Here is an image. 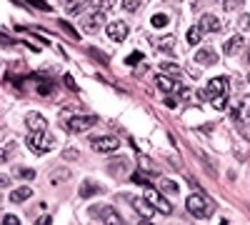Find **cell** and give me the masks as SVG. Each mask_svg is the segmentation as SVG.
<instances>
[{
	"label": "cell",
	"mask_w": 250,
	"mask_h": 225,
	"mask_svg": "<svg viewBox=\"0 0 250 225\" xmlns=\"http://www.w3.org/2000/svg\"><path fill=\"white\" fill-rule=\"evenodd\" d=\"M228 88H230V80H228L225 75L213 78L210 83H208V95H210L215 110H223V108H225V98H228V93H230Z\"/></svg>",
	"instance_id": "cell-1"
},
{
	"label": "cell",
	"mask_w": 250,
	"mask_h": 225,
	"mask_svg": "<svg viewBox=\"0 0 250 225\" xmlns=\"http://www.w3.org/2000/svg\"><path fill=\"white\" fill-rule=\"evenodd\" d=\"M185 208H188V213H190L193 218H210L213 210H215V205L203 193H195V195L188 198L185 200Z\"/></svg>",
	"instance_id": "cell-2"
},
{
	"label": "cell",
	"mask_w": 250,
	"mask_h": 225,
	"mask_svg": "<svg viewBox=\"0 0 250 225\" xmlns=\"http://www.w3.org/2000/svg\"><path fill=\"white\" fill-rule=\"evenodd\" d=\"M28 148L35 153V155H43V153H48L53 145H55V140H53V135L45 130V133H30L28 135Z\"/></svg>",
	"instance_id": "cell-3"
},
{
	"label": "cell",
	"mask_w": 250,
	"mask_h": 225,
	"mask_svg": "<svg viewBox=\"0 0 250 225\" xmlns=\"http://www.w3.org/2000/svg\"><path fill=\"white\" fill-rule=\"evenodd\" d=\"M90 215L98 218V220H103L105 225H125V220L120 218V213L115 208H110V205H93L90 208Z\"/></svg>",
	"instance_id": "cell-4"
},
{
	"label": "cell",
	"mask_w": 250,
	"mask_h": 225,
	"mask_svg": "<svg viewBox=\"0 0 250 225\" xmlns=\"http://www.w3.org/2000/svg\"><path fill=\"white\" fill-rule=\"evenodd\" d=\"M118 145H120V140L115 135H100V138L90 140V148L95 153H113V150H118Z\"/></svg>",
	"instance_id": "cell-5"
},
{
	"label": "cell",
	"mask_w": 250,
	"mask_h": 225,
	"mask_svg": "<svg viewBox=\"0 0 250 225\" xmlns=\"http://www.w3.org/2000/svg\"><path fill=\"white\" fill-rule=\"evenodd\" d=\"M145 198H148V203H150V205H153L158 213H163V215H170V213H173V205H170V203L165 200L158 190L148 188V190H145Z\"/></svg>",
	"instance_id": "cell-6"
},
{
	"label": "cell",
	"mask_w": 250,
	"mask_h": 225,
	"mask_svg": "<svg viewBox=\"0 0 250 225\" xmlns=\"http://www.w3.org/2000/svg\"><path fill=\"white\" fill-rule=\"evenodd\" d=\"M90 125H95V115H73L70 120H65V128L70 133H83Z\"/></svg>",
	"instance_id": "cell-7"
},
{
	"label": "cell",
	"mask_w": 250,
	"mask_h": 225,
	"mask_svg": "<svg viewBox=\"0 0 250 225\" xmlns=\"http://www.w3.org/2000/svg\"><path fill=\"white\" fill-rule=\"evenodd\" d=\"M25 125L30 128V133H45V130H48V120L40 115V113L33 110V113L25 115Z\"/></svg>",
	"instance_id": "cell-8"
},
{
	"label": "cell",
	"mask_w": 250,
	"mask_h": 225,
	"mask_svg": "<svg viewBox=\"0 0 250 225\" xmlns=\"http://www.w3.org/2000/svg\"><path fill=\"white\" fill-rule=\"evenodd\" d=\"M105 33H108V38L110 40H115V43H123L125 38H128V25L123 23V20H115V23H110L108 28H105Z\"/></svg>",
	"instance_id": "cell-9"
},
{
	"label": "cell",
	"mask_w": 250,
	"mask_h": 225,
	"mask_svg": "<svg viewBox=\"0 0 250 225\" xmlns=\"http://www.w3.org/2000/svg\"><path fill=\"white\" fill-rule=\"evenodd\" d=\"M130 205H133L135 213L143 215V218H153V215H155V208L148 203V198H130Z\"/></svg>",
	"instance_id": "cell-10"
},
{
	"label": "cell",
	"mask_w": 250,
	"mask_h": 225,
	"mask_svg": "<svg viewBox=\"0 0 250 225\" xmlns=\"http://www.w3.org/2000/svg\"><path fill=\"white\" fill-rule=\"evenodd\" d=\"M155 88L158 90H163V93H173V90H178V83H175V78L173 75H155Z\"/></svg>",
	"instance_id": "cell-11"
},
{
	"label": "cell",
	"mask_w": 250,
	"mask_h": 225,
	"mask_svg": "<svg viewBox=\"0 0 250 225\" xmlns=\"http://www.w3.org/2000/svg\"><path fill=\"white\" fill-rule=\"evenodd\" d=\"M195 60H198L200 65H215L218 63V53L213 48H203V50L195 53Z\"/></svg>",
	"instance_id": "cell-12"
},
{
	"label": "cell",
	"mask_w": 250,
	"mask_h": 225,
	"mask_svg": "<svg viewBox=\"0 0 250 225\" xmlns=\"http://www.w3.org/2000/svg\"><path fill=\"white\" fill-rule=\"evenodd\" d=\"M200 28H203V33H218L220 30V20L215 15H210V13H205L200 18Z\"/></svg>",
	"instance_id": "cell-13"
},
{
	"label": "cell",
	"mask_w": 250,
	"mask_h": 225,
	"mask_svg": "<svg viewBox=\"0 0 250 225\" xmlns=\"http://www.w3.org/2000/svg\"><path fill=\"white\" fill-rule=\"evenodd\" d=\"M80 198H90V195H98V193H103V188L98 185L95 180H83V185H80Z\"/></svg>",
	"instance_id": "cell-14"
},
{
	"label": "cell",
	"mask_w": 250,
	"mask_h": 225,
	"mask_svg": "<svg viewBox=\"0 0 250 225\" xmlns=\"http://www.w3.org/2000/svg\"><path fill=\"white\" fill-rule=\"evenodd\" d=\"M108 170H110L115 178H123L125 173H128V160H125V158H115V160H110Z\"/></svg>",
	"instance_id": "cell-15"
},
{
	"label": "cell",
	"mask_w": 250,
	"mask_h": 225,
	"mask_svg": "<svg viewBox=\"0 0 250 225\" xmlns=\"http://www.w3.org/2000/svg\"><path fill=\"white\" fill-rule=\"evenodd\" d=\"M243 45H245V40H243V35L238 33V35H233L230 40H225V48H223V50H225L228 55H235Z\"/></svg>",
	"instance_id": "cell-16"
},
{
	"label": "cell",
	"mask_w": 250,
	"mask_h": 225,
	"mask_svg": "<svg viewBox=\"0 0 250 225\" xmlns=\"http://www.w3.org/2000/svg\"><path fill=\"white\" fill-rule=\"evenodd\" d=\"M200 38H203V28H200V25H190V28H188V33H185L188 45H198Z\"/></svg>",
	"instance_id": "cell-17"
},
{
	"label": "cell",
	"mask_w": 250,
	"mask_h": 225,
	"mask_svg": "<svg viewBox=\"0 0 250 225\" xmlns=\"http://www.w3.org/2000/svg\"><path fill=\"white\" fill-rule=\"evenodd\" d=\"M30 195H33V190H30L28 185H23V188H18V190L10 193V200H13V203H25Z\"/></svg>",
	"instance_id": "cell-18"
},
{
	"label": "cell",
	"mask_w": 250,
	"mask_h": 225,
	"mask_svg": "<svg viewBox=\"0 0 250 225\" xmlns=\"http://www.w3.org/2000/svg\"><path fill=\"white\" fill-rule=\"evenodd\" d=\"M160 193H165V195H175V193H178V183L170 180V178H160Z\"/></svg>",
	"instance_id": "cell-19"
},
{
	"label": "cell",
	"mask_w": 250,
	"mask_h": 225,
	"mask_svg": "<svg viewBox=\"0 0 250 225\" xmlns=\"http://www.w3.org/2000/svg\"><path fill=\"white\" fill-rule=\"evenodd\" d=\"M103 20H105V15H103V13H95V15L85 18V23H83V28H85V30H95V28L103 23Z\"/></svg>",
	"instance_id": "cell-20"
},
{
	"label": "cell",
	"mask_w": 250,
	"mask_h": 225,
	"mask_svg": "<svg viewBox=\"0 0 250 225\" xmlns=\"http://www.w3.org/2000/svg\"><path fill=\"white\" fill-rule=\"evenodd\" d=\"M168 23H170V18L165 15V13H155V15L150 18V25H153V28H165Z\"/></svg>",
	"instance_id": "cell-21"
},
{
	"label": "cell",
	"mask_w": 250,
	"mask_h": 225,
	"mask_svg": "<svg viewBox=\"0 0 250 225\" xmlns=\"http://www.w3.org/2000/svg\"><path fill=\"white\" fill-rule=\"evenodd\" d=\"M223 8H225V13H235L243 8V0H223Z\"/></svg>",
	"instance_id": "cell-22"
},
{
	"label": "cell",
	"mask_w": 250,
	"mask_h": 225,
	"mask_svg": "<svg viewBox=\"0 0 250 225\" xmlns=\"http://www.w3.org/2000/svg\"><path fill=\"white\" fill-rule=\"evenodd\" d=\"M90 5H93L95 10H108V8L115 5V0H90Z\"/></svg>",
	"instance_id": "cell-23"
},
{
	"label": "cell",
	"mask_w": 250,
	"mask_h": 225,
	"mask_svg": "<svg viewBox=\"0 0 250 225\" xmlns=\"http://www.w3.org/2000/svg\"><path fill=\"white\" fill-rule=\"evenodd\" d=\"M15 175L23 178V180H33V178H35V170H33V168H18Z\"/></svg>",
	"instance_id": "cell-24"
},
{
	"label": "cell",
	"mask_w": 250,
	"mask_h": 225,
	"mask_svg": "<svg viewBox=\"0 0 250 225\" xmlns=\"http://www.w3.org/2000/svg\"><path fill=\"white\" fill-rule=\"evenodd\" d=\"M160 70L168 73V75H173V78L180 75V68H178V65H170V63H160Z\"/></svg>",
	"instance_id": "cell-25"
},
{
	"label": "cell",
	"mask_w": 250,
	"mask_h": 225,
	"mask_svg": "<svg viewBox=\"0 0 250 225\" xmlns=\"http://www.w3.org/2000/svg\"><path fill=\"white\" fill-rule=\"evenodd\" d=\"M58 25H60L62 30H65V33H68V35H70L73 40H78V38H80V35H78V33H75V30H73V28H70V25L65 23V20H60V23H58Z\"/></svg>",
	"instance_id": "cell-26"
},
{
	"label": "cell",
	"mask_w": 250,
	"mask_h": 225,
	"mask_svg": "<svg viewBox=\"0 0 250 225\" xmlns=\"http://www.w3.org/2000/svg\"><path fill=\"white\" fill-rule=\"evenodd\" d=\"M138 5H140V0H123V8L128 10V13H133V10H138Z\"/></svg>",
	"instance_id": "cell-27"
},
{
	"label": "cell",
	"mask_w": 250,
	"mask_h": 225,
	"mask_svg": "<svg viewBox=\"0 0 250 225\" xmlns=\"http://www.w3.org/2000/svg\"><path fill=\"white\" fill-rule=\"evenodd\" d=\"M140 60H143V53H133V55L125 58V63H128V65H135V63H140Z\"/></svg>",
	"instance_id": "cell-28"
},
{
	"label": "cell",
	"mask_w": 250,
	"mask_h": 225,
	"mask_svg": "<svg viewBox=\"0 0 250 225\" xmlns=\"http://www.w3.org/2000/svg\"><path fill=\"white\" fill-rule=\"evenodd\" d=\"M58 175H53V183H55V185H58V183H62V180H65V178H70V173H65V170H55Z\"/></svg>",
	"instance_id": "cell-29"
},
{
	"label": "cell",
	"mask_w": 250,
	"mask_h": 225,
	"mask_svg": "<svg viewBox=\"0 0 250 225\" xmlns=\"http://www.w3.org/2000/svg\"><path fill=\"white\" fill-rule=\"evenodd\" d=\"M3 225H20V223H18V218H15V215L5 213V215H3Z\"/></svg>",
	"instance_id": "cell-30"
},
{
	"label": "cell",
	"mask_w": 250,
	"mask_h": 225,
	"mask_svg": "<svg viewBox=\"0 0 250 225\" xmlns=\"http://www.w3.org/2000/svg\"><path fill=\"white\" fill-rule=\"evenodd\" d=\"M140 165H143L145 170H155V165H153V163H150L148 158H145V155H140Z\"/></svg>",
	"instance_id": "cell-31"
},
{
	"label": "cell",
	"mask_w": 250,
	"mask_h": 225,
	"mask_svg": "<svg viewBox=\"0 0 250 225\" xmlns=\"http://www.w3.org/2000/svg\"><path fill=\"white\" fill-rule=\"evenodd\" d=\"M30 5H35V8H40V10H50V5L48 3H43V0H28Z\"/></svg>",
	"instance_id": "cell-32"
},
{
	"label": "cell",
	"mask_w": 250,
	"mask_h": 225,
	"mask_svg": "<svg viewBox=\"0 0 250 225\" xmlns=\"http://www.w3.org/2000/svg\"><path fill=\"white\" fill-rule=\"evenodd\" d=\"M62 155H65V160H78V150H75V148H68Z\"/></svg>",
	"instance_id": "cell-33"
},
{
	"label": "cell",
	"mask_w": 250,
	"mask_h": 225,
	"mask_svg": "<svg viewBox=\"0 0 250 225\" xmlns=\"http://www.w3.org/2000/svg\"><path fill=\"white\" fill-rule=\"evenodd\" d=\"M50 223H53V218H50V215H40V218L35 220V225H50Z\"/></svg>",
	"instance_id": "cell-34"
},
{
	"label": "cell",
	"mask_w": 250,
	"mask_h": 225,
	"mask_svg": "<svg viewBox=\"0 0 250 225\" xmlns=\"http://www.w3.org/2000/svg\"><path fill=\"white\" fill-rule=\"evenodd\" d=\"M178 95H180V100H188L190 98V88H178Z\"/></svg>",
	"instance_id": "cell-35"
},
{
	"label": "cell",
	"mask_w": 250,
	"mask_h": 225,
	"mask_svg": "<svg viewBox=\"0 0 250 225\" xmlns=\"http://www.w3.org/2000/svg\"><path fill=\"white\" fill-rule=\"evenodd\" d=\"M60 3H62V5H65L68 10H75V8H78V5H75V3H78V0H60Z\"/></svg>",
	"instance_id": "cell-36"
},
{
	"label": "cell",
	"mask_w": 250,
	"mask_h": 225,
	"mask_svg": "<svg viewBox=\"0 0 250 225\" xmlns=\"http://www.w3.org/2000/svg\"><path fill=\"white\" fill-rule=\"evenodd\" d=\"M165 105H168V108H175V105H178V100L168 95V98H165Z\"/></svg>",
	"instance_id": "cell-37"
},
{
	"label": "cell",
	"mask_w": 250,
	"mask_h": 225,
	"mask_svg": "<svg viewBox=\"0 0 250 225\" xmlns=\"http://www.w3.org/2000/svg\"><path fill=\"white\" fill-rule=\"evenodd\" d=\"M240 28L245 30V28H250V18L248 15H243V20H240Z\"/></svg>",
	"instance_id": "cell-38"
},
{
	"label": "cell",
	"mask_w": 250,
	"mask_h": 225,
	"mask_svg": "<svg viewBox=\"0 0 250 225\" xmlns=\"http://www.w3.org/2000/svg\"><path fill=\"white\" fill-rule=\"evenodd\" d=\"M65 85H68V88H75V80H73L70 75H65Z\"/></svg>",
	"instance_id": "cell-39"
},
{
	"label": "cell",
	"mask_w": 250,
	"mask_h": 225,
	"mask_svg": "<svg viewBox=\"0 0 250 225\" xmlns=\"http://www.w3.org/2000/svg\"><path fill=\"white\" fill-rule=\"evenodd\" d=\"M245 123H248V125H250V108L245 110Z\"/></svg>",
	"instance_id": "cell-40"
},
{
	"label": "cell",
	"mask_w": 250,
	"mask_h": 225,
	"mask_svg": "<svg viewBox=\"0 0 250 225\" xmlns=\"http://www.w3.org/2000/svg\"><path fill=\"white\" fill-rule=\"evenodd\" d=\"M138 225H153V223H148V220H143V223H138Z\"/></svg>",
	"instance_id": "cell-41"
},
{
	"label": "cell",
	"mask_w": 250,
	"mask_h": 225,
	"mask_svg": "<svg viewBox=\"0 0 250 225\" xmlns=\"http://www.w3.org/2000/svg\"><path fill=\"white\" fill-rule=\"evenodd\" d=\"M248 83H250V73H248Z\"/></svg>",
	"instance_id": "cell-42"
},
{
	"label": "cell",
	"mask_w": 250,
	"mask_h": 225,
	"mask_svg": "<svg viewBox=\"0 0 250 225\" xmlns=\"http://www.w3.org/2000/svg\"><path fill=\"white\" fill-rule=\"evenodd\" d=\"M248 60H250V53H248Z\"/></svg>",
	"instance_id": "cell-43"
}]
</instances>
